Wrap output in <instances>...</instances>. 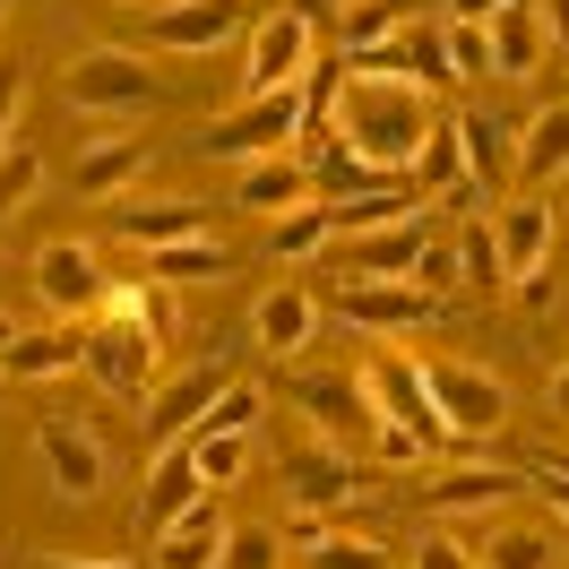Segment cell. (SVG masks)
Wrapping results in <instances>:
<instances>
[{"instance_id": "cell-1", "label": "cell", "mask_w": 569, "mask_h": 569, "mask_svg": "<svg viewBox=\"0 0 569 569\" xmlns=\"http://www.w3.org/2000/svg\"><path fill=\"white\" fill-rule=\"evenodd\" d=\"M328 139H346L380 181H415V156H423V139H431V87L355 70L346 87H337Z\"/></svg>"}, {"instance_id": "cell-2", "label": "cell", "mask_w": 569, "mask_h": 569, "mask_svg": "<svg viewBox=\"0 0 569 569\" xmlns=\"http://www.w3.org/2000/svg\"><path fill=\"white\" fill-rule=\"evenodd\" d=\"M87 380L104 397H121V406H147L156 380H164V337H156V320H147V302L130 284H112L96 328H87Z\"/></svg>"}, {"instance_id": "cell-3", "label": "cell", "mask_w": 569, "mask_h": 569, "mask_svg": "<svg viewBox=\"0 0 569 569\" xmlns=\"http://www.w3.org/2000/svg\"><path fill=\"white\" fill-rule=\"evenodd\" d=\"M61 96H70V112L139 121L156 104V70H147V52H130V43H87L70 70H61Z\"/></svg>"}, {"instance_id": "cell-4", "label": "cell", "mask_w": 569, "mask_h": 569, "mask_svg": "<svg viewBox=\"0 0 569 569\" xmlns=\"http://www.w3.org/2000/svg\"><path fill=\"white\" fill-rule=\"evenodd\" d=\"M311 130V104H302V87H284V96H250L233 104L224 121H208V156L216 164H259V156H284V147H302Z\"/></svg>"}, {"instance_id": "cell-5", "label": "cell", "mask_w": 569, "mask_h": 569, "mask_svg": "<svg viewBox=\"0 0 569 569\" xmlns=\"http://www.w3.org/2000/svg\"><path fill=\"white\" fill-rule=\"evenodd\" d=\"M36 458H43V475H52V500H70V509H96L104 500V483H112V458H104V440L78 423V415H36Z\"/></svg>"}, {"instance_id": "cell-6", "label": "cell", "mask_w": 569, "mask_h": 569, "mask_svg": "<svg viewBox=\"0 0 569 569\" xmlns=\"http://www.w3.org/2000/svg\"><path fill=\"white\" fill-rule=\"evenodd\" d=\"M423 389H431V406H440L449 440H492V431H509V389H500L492 371H475V362L431 355L423 362Z\"/></svg>"}, {"instance_id": "cell-7", "label": "cell", "mask_w": 569, "mask_h": 569, "mask_svg": "<svg viewBox=\"0 0 569 569\" xmlns=\"http://www.w3.org/2000/svg\"><path fill=\"white\" fill-rule=\"evenodd\" d=\"M552 233H561V208L552 190H527L492 216V242H500V277L518 284L527 302H543V259H552Z\"/></svg>"}, {"instance_id": "cell-8", "label": "cell", "mask_w": 569, "mask_h": 569, "mask_svg": "<svg viewBox=\"0 0 569 569\" xmlns=\"http://www.w3.org/2000/svg\"><path fill=\"white\" fill-rule=\"evenodd\" d=\"M362 397H371L380 423H406V431H423L431 449H449V423H440V406H431V389H423V362L362 346Z\"/></svg>"}, {"instance_id": "cell-9", "label": "cell", "mask_w": 569, "mask_h": 569, "mask_svg": "<svg viewBox=\"0 0 569 569\" xmlns=\"http://www.w3.org/2000/svg\"><path fill=\"white\" fill-rule=\"evenodd\" d=\"M320 52H311V18L302 9H268L259 27H250V61H242V104L250 96H284V87H302Z\"/></svg>"}, {"instance_id": "cell-10", "label": "cell", "mask_w": 569, "mask_h": 569, "mask_svg": "<svg viewBox=\"0 0 569 569\" xmlns=\"http://www.w3.org/2000/svg\"><path fill=\"white\" fill-rule=\"evenodd\" d=\"M36 293H43V311L52 320H96L104 311V293H112V277H104V259L87 242H43L36 250Z\"/></svg>"}, {"instance_id": "cell-11", "label": "cell", "mask_w": 569, "mask_h": 569, "mask_svg": "<svg viewBox=\"0 0 569 569\" xmlns=\"http://www.w3.org/2000/svg\"><path fill=\"white\" fill-rule=\"evenodd\" d=\"M431 320H440V293H423V284L346 277V328L355 337H423Z\"/></svg>"}, {"instance_id": "cell-12", "label": "cell", "mask_w": 569, "mask_h": 569, "mask_svg": "<svg viewBox=\"0 0 569 569\" xmlns=\"http://www.w3.org/2000/svg\"><path fill=\"white\" fill-rule=\"evenodd\" d=\"M284 492H293V509H355V500H371L355 458H346L337 440H320V431L284 449Z\"/></svg>"}, {"instance_id": "cell-13", "label": "cell", "mask_w": 569, "mask_h": 569, "mask_svg": "<svg viewBox=\"0 0 569 569\" xmlns=\"http://www.w3.org/2000/svg\"><path fill=\"white\" fill-rule=\"evenodd\" d=\"M233 36H242V0H147L156 52H224Z\"/></svg>"}, {"instance_id": "cell-14", "label": "cell", "mask_w": 569, "mask_h": 569, "mask_svg": "<svg viewBox=\"0 0 569 569\" xmlns=\"http://www.w3.org/2000/svg\"><path fill=\"white\" fill-rule=\"evenodd\" d=\"M216 389H224V371H181V380H156V397H147L139 415H147V449H173V440H190V431L208 423V406H216Z\"/></svg>"}, {"instance_id": "cell-15", "label": "cell", "mask_w": 569, "mask_h": 569, "mask_svg": "<svg viewBox=\"0 0 569 569\" xmlns=\"http://www.w3.org/2000/svg\"><path fill=\"white\" fill-rule=\"evenodd\" d=\"M527 475H509V466H449V475H431L423 492V518L440 527H458V518H500V500L518 492Z\"/></svg>"}, {"instance_id": "cell-16", "label": "cell", "mask_w": 569, "mask_h": 569, "mask_svg": "<svg viewBox=\"0 0 569 569\" xmlns=\"http://www.w3.org/2000/svg\"><path fill=\"white\" fill-rule=\"evenodd\" d=\"M199 500H208V483H199V458H190V440L156 449V466H147V492H139V535L156 543V535L173 527L181 509H199Z\"/></svg>"}, {"instance_id": "cell-17", "label": "cell", "mask_w": 569, "mask_h": 569, "mask_svg": "<svg viewBox=\"0 0 569 569\" xmlns=\"http://www.w3.org/2000/svg\"><path fill=\"white\" fill-rule=\"evenodd\" d=\"M250 337H259V355H302V346L320 337V302H311V284H268L259 311H250Z\"/></svg>"}, {"instance_id": "cell-18", "label": "cell", "mask_w": 569, "mask_h": 569, "mask_svg": "<svg viewBox=\"0 0 569 569\" xmlns=\"http://www.w3.org/2000/svg\"><path fill=\"white\" fill-rule=\"evenodd\" d=\"M311 190H320V181H311V164H302V156H293V147H284V156H259V164H242V181H233V199H242L250 216H293V208H311Z\"/></svg>"}, {"instance_id": "cell-19", "label": "cell", "mask_w": 569, "mask_h": 569, "mask_svg": "<svg viewBox=\"0 0 569 569\" xmlns=\"http://www.w3.org/2000/svg\"><path fill=\"white\" fill-rule=\"evenodd\" d=\"M509 173L527 181V190L569 181V104H543L527 130H518V147H509Z\"/></svg>"}, {"instance_id": "cell-20", "label": "cell", "mask_w": 569, "mask_h": 569, "mask_svg": "<svg viewBox=\"0 0 569 569\" xmlns=\"http://www.w3.org/2000/svg\"><path fill=\"white\" fill-rule=\"evenodd\" d=\"M147 173V139L139 130H104V139L78 147V199H121Z\"/></svg>"}, {"instance_id": "cell-21", "label": "cell", "mask_w": 569, "mask_h": 569, "mask_svg": "<svg viewBox=\"0 0 569 569\" xmlns=\"http://www.w3.org/2000/svg\"><path fill=\"white\" fill-rule=\"evenodd\" d=\"M224 527H233V518H224L216 500L181 509L173 527L156 535V569H216V561H224Z\"/></svg>"}, {"instance_id": "cell-22", "label": "cell", "mask_w": 569, "mask_h": 569, "mask_svg": "<svg viewBox=\"0 0 569 569\" xmlns=\"http://www.w3.org/2000/svg\"><path fill=\"white\" fill-rule=\"evenodd\" d=\"M449 130H458L466 181H475V190H500V181H509V147H518V130H509L500 112H483V104H466Z\"/></svg>"}, {"instance_id": "cell-23", "label": "cell", "mask_w": 569, "mask_h": 569, "mask_svg": "<svg viewBox=\"0 0 569 569\" xmlns=\"http://www.w3.org/2000/svg\"><path fill=\"white\" fill-rule=\"evenodd\" d=\"M78 362H87V337H78V328H18L9 355H0V371H9V380H70Z\"/></svg>"}, {"instance_id": "cell-24", "label": "cell", "mask_w": 569, "mask_h": 569, "mask_svg": "<svg viewBox=\"0 0 569 569\" xmlns=\"http://www.w3.org/2000/svg\"><path fill=\"white\" fill-rule=\"evenodd\" d=\"M293 406H302V415H311V431H320V440H337V449H346V431L380 423V415H371V397H362V380H293Z\"/></svg>"}, {"instance_id": "cell-25", "label": "cell", "mask_w": 569, "mask_h": 569, "mask_svg": "<svg viewBox=\"0 0 569 569\" xmlns=\"http://www.w3.org/2000/svg\"><path fill=\"white\" fill-rule=\"evenodd\" d=\"M543 61H552V36H543L535 0H509L492 18V78H535Z\"/></svg>"}, {"instance_id": "cell-26", "label": "cell", "mask_w": 569, "mask_h": 569, "mask_svg": "<svg viewBox=\"0 0 569 569\" xmlns=\"http://www.w3.org/2000/svg\"><path fill=\"white\" fill-rule=\"evenodd\" d=\"M475 569H561V535L527 527V518H492L475 543Z\"/></svg>"}, {"instance_id": "cell-27", "label": "cell", "mask_w": 569, "mask_h": 569, "mask_svg": "<svg viewBox=\"0 0 569 569\" xmlns=\"http://www.w3.org/2000/svg\"><path fill=\"white\" fill-rule=\"evenodd\" d=\"M423 208L431 199L415 181H371L355 199H337V233H389V224H406V216H423Z\"/></svg>"}, {"instance_id": "cell-28", "label": "cell", "mask_w": 569, "mask_h": 569, "mask_svg": "<svg viewBox=\"0 0 569 569\" xmlns=\"http://www.w3.org/2000/svg\"><path fill=\"white\" fill-rule=\"evenodd\" d=\"M415 250H423V216H406V224H389V233H355V259H346V277L406 284V277H415Z\"/></svg>"}, {"instance_id": "cell-29", "label": "cell", "mask_w": 569, "mask_h": 569, "mask_svg": "<svg viewBox=\"0 0 569 569\" xmlns=\"http://www.w3.org/2000/svg\"><path fill=\"white\" fill-rule=\"evenodd\" d=\"M112 233H121V242H130V250L147 259V250H164V242H199V233H208V208H190V199H164V208L121 216Z\"/></svg>"}, {"instance_id": "cell-30", "label": "cell", "mask_w": 569, "mask_h": 569, "mask_svg": "<svg viewBox=\"0 0 569 569\" xmlns=\"http://www.w3.org/2000/svg\"><path fill=\"white\" fill-rule=\"evenodd\" d=\"M328 242H337V208H320V199L268 224V259H320Z\"/></svg>"}, {"instance_id": "cell-31", "label": "cell", "mask_w": 569, "mask_h": 569, "mask_svg": "<svg viewBox=\"0 0 569 569\" xmlns=\"http://www.w3.org/2000/svg\"><path fill=\"white\" fill-rule=\"evenodd\" d=\"M190 458H199V483H208V492H233L250 475V431H190Z\"/></svg>"}, {"instance_id": "cell-32", "label": "cell", "mask_w": 569, "mask_h": 569, "mask_svg": "<svg viewBox=\"0 0 569 569\" xmlns=\"http://www.w3.org/2000/svg\"><path fill=\"white\" fill-rule=\"evenodd\" d=\"M147 277L156 284H208V277H224V250L199 233V242H164V250H147Z\"/></svg>"}, {"instance_id": "cell-33", "label": "cell", "mask_w": 569, "mask_h": 569, "mask_svg": "<svg viewBox=\"0 0 569 569\" xmlns=\"http://www.w3.org/2000/svg\"><path fill=\"white\" fill-rule=\"evenodd\" d=\"M466 181V156H458V130L449 121H431V139H423V156H415V190L423 199H449Z\"/></svg>"}, {"instance_id": "cell-34", "label": "cell", "mask_w": 569, "mask_h": 569, "mask_svg": "<svg viewBox=\"0 0 569 569\" xmlns=\"http://www.w3.org/2000/svg\"><path fill=\"white\" fill-rule=\"evenodd\" d=\"M458 284H466V293L509 284V277H500V242H492V224H483V216H466V224H458Z\"/></svg>"}, {"instance_id": "cell-35", "label": "cell", "mask_w": 569, "mask_h": 569, "mask_svg": "<svg viewBox=\"0 0 569 569\" xmlns=\"http://www.w3.org/2000/svg\"><path fill=\"white\" fill-rule=\"evenodd\" d=\"M337 36H346V61H371V52L397 36V9L389 0H346V9H337Z\"/></svg>"}, {"instance_id": "cell-36", "label": "cell", "mask_w": 569, "mask_h": 569, "mask_svg": "<svg viewBox=\"0 0 569 569\" xmlns=\"http://www.w3.org/2000/svg\"><path fill=\"white\" fill-rule=\"evenodd\" d=\"M36 190H43V147L9 139V147H0V216H27V208H36Z\"/></svg>"}, {"instance_id": "cell-37", "label": "cell", "mask_w": 569, "mask_h": 569, "mask_svg": "<svg viewBox=\"0 0 569 569\" xmlns=\"http://www.w3.org/2000/svg\"><path fill=\"white\" fill-rule=\"evenodd\" d=\"M216 569H284V535L268 518H242V527H224V561Z\"/></svg>"}, {"instance_id": "cell-38", "label": "cell", "mask_w": 569, "mask_h": 569, "mask_svg": "<svg viewBox=\"0 0 569 569\" xmlns=\"http://www.w3.org/2000/svg\"><path fill=\"white\" fill-rule=\"evenodd\" d=\"M302 569H389V543H371V535H320Z\"/></svg>"}, {"instance_id": "cell-39", "label": "cell", "mask_w": 569, "mask_h": 569, "mask_svg": "<svg viewBox=\"0 0 569 569\" xmlns=\"http://www.w3.org/2000/svg\"><path fill=\"white\" fill-rule=\"evenodd\" d=\"M259 415H268V389H250V380H224L199 431H259Z\"/></svg>"}, {"instance_id": "cell-40", "label": "cell", "mask_w": 569, "mask_h": 569, "mask_svg": "<svg viewBox=\"0 0 569 569\" xmlns=\"http://www.w3.org/2000/svg\"><path fill=\"white\" fill-rule=\"evenodd\" d=\"M440 27H449V70H458V87L492 78V27H458V18H440Z\"/></svg>"}, {"instance_id": "cell-41", "label": "cell", "mask_w": 569, "mask_h": 569, "mask_svg": "<svg viewBox=\"0 0 569 569\" xmlns=\"http://www.w3.org/2000/svg\"><path fill=\"white\" fill-rule=\"evenodd\" d=\"M415 569H475V543H458V535L431 518V527L415 535Z\"/></svg>"}, {"instance_id": "cell-42", "label": "cell", "mask_w": 569, "mask_h": 569, "mask_svg": "<svg viewBox=\"0 0 569 569\" xmlns=\"http://www.w3.org/2000/svg\"><path fill=\"white\" fill-rule=\"evenodd\" d=\"M415 284H423V293H449V284H458V242H431V233H423V250H415Z\"/></svg>"}, {"instance_id": "cell-43", "label": "cell", "mask_w": 569, "mask_h": 569, "mask_svg": "<svg viewBox=\"0 0 569 569\" xmlns=\"http://www.w3.org/2000/svg\"><path fill=\"white\" fill-rule=\"evenodd\" d=\"M371 449H380V466H423L431 458V440H423V431H406V423H380Z\"/></svg>"}, {"instance_id": "cell-44", "label": "cell", "mask_w": 569, "mask_h": 569, "mask_svg": "<svg viewBox=\"0 0 569 569\" xmlns=\"http://www.w3.org/2000/svg\"><path fill=\"white\" fill-rule=\"evenodd\" d=\"M18 104H27V70H18V61H0V147L18 139V130H9V121H18Z\"/></svg>"}, {"instance_id": "cell-45", "label": "cell", "mask_w": 569, "mask_h": 569, "mask_svg": "<svg viewBox=\"0 0 569 569\" xmlns=\"http://www.w3.org/2000/svg\"><path fill=\"white\" fill-rule=\"evenodd\" d=\"M284 543H293V552H311V543H320V535H328V509H293V518H284Z\"/></svg>"}, {"instance_id": "cell-46", "label": "cell", "mask_w": 569, "mask_h": 569, "mask_svg": "<svg viewBox=\"0 0 569 569\" xmlns=\"http://www.w3.org/2000/svg\"><path fill=\"white\" fill-rule=\"evenodd\" d=\"M527 483H535V492H543V500H552V509L569 518V466H561V458H543V466L527 475Z\"/></svg>"}, {"instance_id": "cell-47", "label": "cell", "mask_w": 569, "mask_h": 569, "mask_svg": "<svg viewBox=\"0 0 569 569\" xmlns=\"http://www.w3.org/2000/svg\"><path fill=\"white\" fill-rule=\"evenodd\" d=\"M509 0H440V18H458V27H492Z\"/></svg>"}, {"instance_id": "cell-48", "label": "cell", "mask_w": 569, "mask_h": 569, "mask_svg": "<svg viewBox=\"0 0 569 569\" xmlns=\"http://www.w3.org/2000/svg\"><path fill=\"white\" fill-rule=\"evenodd\" d=\"M535 18H543V36L569 43V0H535Z\"/></svg>"}, {"instance_id": "cell-49", "label": "cell", "mask_w": 569, "mask_h": 569, "mask_svg": "<svg viewBox=\"0 0 569 569\" xmlns=\"http://www.w3.org/2000/svg\"><path fill=\"white\" fill-rule=\"evenodd\" d=\"M27 569H139V561H70V552H36Z\"/></svg>"}, {"instance_id": "cell-50", "label": "cell", "mask_w": 569, "mask_h": 569, "mask_svg": "<svg viewBox=\"0 0 569 569\" xmlns=\"http://www.w3.org/2000/svg\"><path fill=\"white\" fill-rule=\"evenodd\" d=\"M552 415H561V423H569V371H561V380H552Z\"/></svg>"}, {"instance_id": "cell-51", "label": "cell", "mask_w": 569, "mask_h": 569, "mask_svg": "<svg viewBox=\"0 0 569 569\" xmlns=\"http://www.w3.org/2000/svg\"><path fill=\"white\" fill-rule=\"evenodd\" d=\"M9 337H18V320H9V311H0V355H9Z\"/></svg>"}, {"instance_id": "cell-52", "label": "cell", "mask_w": 569, "mask_h": 569, "mask_svg": "<svg viewBox=\"0 0 569 569\" xmlns=\"http://www.w3.org/2000/svg\"><path fill=\"white\" fill-rule=\"evenodd\" d=\"M9 389H18V380H9V371H0V406H9Z\"/></svg>"}, {"instance_id": "cell-53", "label": "cell", "mask_w": 569, "mask_h": 569, "mask_svg": "<svg viewBox=\"0 0 569 569\" xmlns=\"http://www.w3.org/2000/svg\"><path fill=\"white\" fill-rule=\"evenodd\" d=\"M112 9H147V0H112Z\"/></svg>"}, {"instance_id": "cell-54", "label": "cell", "mask_w": 569, "mask_h": 569, "mask_svg": "<svg viewBox=\"0 0 569 569\" xmlns=\"http://www.w3.org/2000/svg\"><path fill=\"white\" fill-rule=\"evenodd\" d=\"M561 561H569V535H561Z\"/></svg>"}, {"instance_id": "cell-55", "label": "cell", "mask_w": 569, "mask_h": 569, "mask_svg": "<svg viewBox=\"0 0 569 569\" xmlns=\"http://www.w3.org/2000/svg\"><path fill=\"white\" fill-rule=\"evenodd\" d=\"M0 9H9V0H0Z\"/></svg>"}, {"instance_id": "cell-56", "label": "cell", "mask_w": 569, "mask_h": 569, "mask_svg": "<svg viewBox=\"0 0 569 569\" xmlns=\"http://www.w3.org/2000/svg\"><path fill=\"white\" fill-rule=\"evenodd\" d=\"M561 104H569V96H561Z\"/></svg>"}]
</instances>
